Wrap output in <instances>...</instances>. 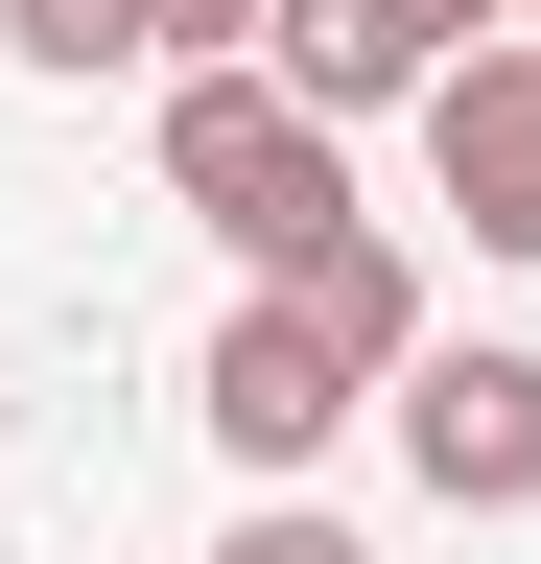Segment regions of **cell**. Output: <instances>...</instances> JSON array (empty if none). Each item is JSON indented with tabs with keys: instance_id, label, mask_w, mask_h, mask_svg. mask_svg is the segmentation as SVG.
<instances>
[{
	"instance_id": "6da1fadb",
	"label": "cell",
	"mask_w": 541,
	"mask_h": 564,
	"mask_svg": "<svg viewBox=\"0 0 541 564\" xmlns=\"http://www.w3.org/2000/svg\"><path fill=\"white\" fill-rule=\"evenodd\" d=\"M165 212H213L259 282H306L329 236H354V141H329L306 95H259V70H165Z\"/></svg>"
},
{
	"instance_id": "7a4b0ae2",
	"label": "cell",
	"mask_w": 541,
	"mask_h": 564,
	"mask_svg": "<svg viewBox=\"0 0 541 564\" xmlns=\"http://www.w3.org/2000/svg\"><path fill=\"white\" fill-rule=\"evenodd\" d=\"M400 470H424L447 518H541V352H447V329H424V377H400Z\"/></svg>"
},
{
	"instance_id": "3957f363",
	"label": "cell",
	"mask_w": 541,
	"mask_h": 564,
	"mask_svg": "<svg viewBox=\"0 0 541 564\" xmlns=\"http://www.w3.org/2000/svg\"><path fill=\"white\" fill-rule=\"evenodd\" d=\"M424 165H447V212H470V259H541V47L424 70Z\"/></svg>"
},
{
	"instance_id": "277c9868",
	"label": "cell",
	"mask_w": 541,
	"mask_h": 564,
	"mask_svg": "<svg viewBox=\"0 0 541 564\" xmlns=\"http://www.w3.org/2000/svg\"><path fill=\"white\" fill-rule=\"evenodd\" d=\"M188 423H213V447H236V470H259V494H283V470H306V447H329V423H354V377H329V352H306V329H283V306H236V329H213V352H188Z\"/></svg>"
},
{
	"instance_id": "5b68a950",
	"label": "cell",
	"mask_w": 541,
	"mask_h": 564,
	"mask_svg": "<svg viewBox=\"0 0 541 564\" xmlns=\"http://www.w3.org/2000/svg\"><path fill=\"white\" fill-rule=\"evenodd\" d=\"M259 95H306L329 141L424 118V24H400V0H259Z\"/></svg>"
},
{
	"instance_id": "8992f818",
	"label": "cell",
	"mask_w": 541,
	"mask_h": 564,
	"mask_svg": "<svg viewBox=\"0 0 541 564\" xmlns=\"http://www.w3.org/2000/svg\"><path fill=\"white\" fill-rule=\"evenodd\" d=\"M259 306H283V329H306V352H329L354 400H400V377H424V259H400L377 212H354V236H329L306 282H259Z\"/></svg>"
},
{
	"instance_id": "52a82bcc",
	"label": "cell",
	"mask_w": 541,
	"mask_h": 564,
	"mask_svg": "<svg viewBox=\"0 0 541 564\" xmlns=\"http://www.w3.org/2000/svg\"><path fill=\"white\" fill-rule=\"evenodd\" d=\"M0 47H24V70H72V95H95V70H165L142 0H0Z\"/></svg>"
},
{
	"instance_id": "ba28073f",
	"label": "cell",
	"mask_w": 541,
	"mask_h": 564,
	"mask_svg": "<svg viewBox=\"0 0 541 564\" xmlns=\"http://www.w3.org/2000/svg\"><path fill=\"white\" fill-rule=\"evenodd\" d=\"M213 564H377V541H354V518H306V494H259V518H236Z\"/></svg>"
},
{
	"instance_id": "9c48e42d",
	"label": "cell",
	"mask_w": 541,
	"mask_h": 564,
	"mask_svg": "<svg viewBox=\"0 0 541 564\" xmlns=\"http://www.w3.org/2000/svg\"><path fill=\"white\" fill-rule=\"evenodd\" d=\"M165 24V70H259V0H142Z\"/></svg>"
},
{
	"instance_id": "30bf717a",
	"label": "cell",
	"mask_w": 541,
	"mask_h": 564,
	"mask_svg": "<svg viewBox=\"0 0 541 564\" xmlns=\"http://www.w3.org/2000/svg\"><path fill=\"white\" fill-rule=\"evenodd\" d=\"M424 24V70H470V47H518V0H400Z\"/></svg>"
},
{
	"instance_id": "8fae6325",
	"label": "cell",
	"mask_w": 541,
	"mask_h": 564,
	"mask_svg": "<svg viewBox=\"0 0 541 564\" xmlns=\"http://www.w3.org/2000/svg\"><path fill=\"white\" fill-rule=\"evenodd\" d=\"M518 47H541V0H518Z\"/></svg>"
}]
</instances>
